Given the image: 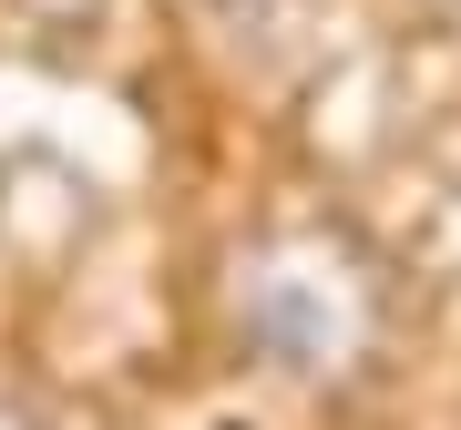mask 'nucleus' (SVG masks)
I'll list each match as a JSON object with an SVG mask.
<instances>
[{
  "label": "nucleus",
  "mask_w": 461,
  "mask_h": 430,
  "mask_svg": "<svg viewBox=\"0 0 461 430\" xmlns=\"http://www.w3.org/2000/svg\"><path fill=\"white\" fill-rule=\"evenodd\" d=\"M390 256L348 215H277L226 256V328L297 390H359L390 359Z\"/></svg>",
  "instance_id": "1"
},
{
  "label": "nucleus",
  "mask_w": 461,
  "mask_h": 430,
  "mask_svg": "<svg viewBox=\"0 0 461 430\" xmlns=\"http://www.w3.org/2000/svg\"><path fill=\"white\" fill-rule=\"evenodd\" d=\"M0 430H41V410L32 399H0Z\"/></svg>",
  "instance_id": "2"
},
{
  "label": "nucleus",
  "mask_w": 461,
  "mask_h": 430,
  "mask_svg": "<svg viewBox=\"0 0 461 430\" xmlns=\"http://www.w3.org/2000/svg\"><path fill=\"white\" fill-rule=\"evenodd\" d=\"M205 11H257V0H205Z\"/></svg>",
  "instance_id": "3"
}]
</instances>
